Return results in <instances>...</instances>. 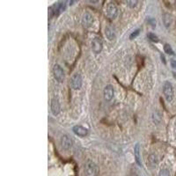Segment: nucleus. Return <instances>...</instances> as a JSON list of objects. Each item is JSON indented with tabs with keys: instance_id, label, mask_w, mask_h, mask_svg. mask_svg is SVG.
Masks as SVG:
<instances>
[{
	"instance_id": "1",
	"label": "nucleus",
	"mask_w": 176,
	"mask_h": 176,
	"mask_svg": "<svg viewBox=\"0 0 176 176\" xmlns=\"http://www.w3.org/2000/svg\"><path fill=\"white\" fill-rule=\"evenodd\" d=\"M99 173L98 165L92 160H87L84 165V174L85 176H97Z\"/></svg>"
},
{
	"instance_id": "2",
	"label": "nucleus",
	"mask_w": 176,
	"mask_h": 176,
	"mask_svg": "<svg viewBox=\"0 0 176 176\" xmlns=\"http://www.w3.org/2000/svg\"><path fill=\"white\" fill-rule=\"evenodd\" d=\"M162 90H163V94L165 96L166 101L167 102H171L173 100V99H174V87H173L172 84L169 81H165L164 84H163Z\"/></svg>"
},
{
	"instance_id": "3",
	"label": "nucleus",
	"mask_w": 176,
	"mask_h": 176,
	"mask_svg": "<svg viewBox=\"0 0 176 176\" xmlns=\"http://www.w3.org/2000/svg\"><path fill=\"white\" fill-rule=\"evenodd\" d=\"M117 13H118V9L116 7V4L113 3V2L108 3V6H107V8H106V15H107V17L109 20H113L116 18Z\"/></svg>"
},
{
	"instance_id": "4",
	"label": "nucleus",
	"mask_w": 176,
	"mask_h": 176,
	"mask_svg": "<svg viewBox=\"0 0 176 176\" xmlns=\"http://www.w3.org/2000/svg\"><path fill=\"white\" fill-rule=\"evenodd\" d=\"M82 77L80 74L75 73L71 77V86L73 90H79L82 86Z\"/></svg>"
},
{
	"instance_id": "5",
	"label": "nucleus",
	"mask_w": 176,
	"mask_h": 176,
	"mask_svg": "<svg viewBox=\"0 0 176 176\" xmlns=\"http://www.w3.org/2000/svg\"><path fill=\"white\" fill-rule=\"evenodd\" d=\"M53 74L54 77L57 82L62 83L64 80V72L59 64H55L53 67Z\"/></svg>"
},
{
	"instance_id": "6",
	"label": "nucleus",
	"mask_w": 176,
	"mask_h": 176,
	"mask_svg": "<svg viewBox=\"0 0 176 176\" xmlns=\"http://www.w3.org/2000/svg\"><path fill=\"white\" fill-rule=\"evenodd\" d=\"M81 22H82V25L84 28H90V27L93 25V23H94V16H93L90 12L86 11V12L83 14Z\"/></svg>"
},
{
	"instance_id": "7",
	"label": "nucleus",
	"mask_w": 176,
	"mask_h": 176,
	"mask_svg": "<svg viewBox=\"0 0 176 176\" xmlns=\"http://www.w3.org/2000/svg\"><path fill=\"white\" fill-rule=\"evenodd\" d=\"M102 42H101V39L99 37H95L93 39L92 41V50L94 51V53L95 54H99L101 52L102 50Z\"/></svg>"
},
{
	"instance_id": "8",
	"label": "nucleus",
	"mask_w": 176,
	"mask_h": 176,
	"mask_svg": "<svg viewBox=\"0 0 176 176\" xmlns=\"http://www.w3.org/2000/svg\"><path fill=\"white\" fill-rule=\"evenodd\" d=\"M103 95H104V99L106 101H110L113 99V97L115 95V90H114L113 86H111V85L106 86L104 91H103Z\"/></svg>"
},
{
	"instance_id": "9",
	"label": "nucleus",
	"mask_w": 176,
	"mask_h": 176,
	"mask_svg": "<svg viewBox=\"0 0 176 176\" xmlns=\"http://www.w3.org/2000/svg\"><path fill=\"white\" fill-rule=\"evenodd\" d=\"M61 145H62V147L64 149V150L68 151V150L72 149V140L69 136L64 135V136H62V138H61Z\"/></svg>"
},
{
	"instance_id": "10",
	"label": "nucleus",
	"mask_w": 176,
	"mask_h": 176,
	"mask_svg": "<svg viewBox=\"0 0 176 176\" xmlns=\"http://www.w3.org/2000/svg\"><path fill=\"white\" fill-rule=\"evenodd\" d=\"M72 131L74 132L75 135H77L78 137L84 138L88 134V130L85 127L81 126V125H76L72 128Z\"/></svg>"
},
{
	"instance_id": "11",
	"label": "nucleus",
	"mask_w": 176,
	"mask_h": 176,
	"mask_svg": "<svg viewBox=\"0 0 176 176\" xmlns=\"http://www.w3.org/2000/svg\"><path fill=\"white\" fill-rule=\"evenodd\" d=\"M50 108H51V112L54 116H57L60 113L61 107L59 100L56 98H53L51 99V103H50Z\"/></svg>"
},
{
	"instance_id": "12",
	"label": "nucleus",
	"mask_w": 176,
	"mask_h": 176,
	"mask_svg": "<svg viewBox=\"0 0 176 176\" xmlns=\"http://www.w3.org/2000/svg\"><path fill=\"white\" fill-rule=\"evenodd\" d=\"M134 156H135V160L137 162L139 166H142L143 163H142V159H141V154H140V145L139 143H136L135 147H134Z\"/></svg>"
},
{
	"instance_id": "13",
	"label": "nucleus",
	"mask_w": 176,
	"mask_h": 176,
	"mask_svg": "<svg viewBox=\"0 0 176 176\" xmlns=\"http://www.w3.org/2000/svg\"><path fill=\"white\" fill-rule=\"evenodd\" d=\"M158 159H157V156L155 154H151L148 156V160H147V165H148L150 168L153 169L156 168L157 165H158Z\"/></svg>"
},
{
	"instance_id": "14",
	"label": "nucleus",
	"mask_w": 176,
	"mask_h": 176,
	"mask_svg": "<svg viewBox=\"0 0 176 176\" xmlns=\"http://www.w3.org/2000/svg\"><path fill=\"white\" fill-rule=\"evenodd\" d=\"M105 35H106V37L108 39L109 41H113L114 39L116 38L115 30L113 29V28H111L110 26H107L105 28Z\"/></svg>"
},
{
	"instance_id": "15",
	"label": "nucleus",
	"mask_w": 176,
	"mask_h": 176,
	"mask_svg": "<svg viewBox=\"0 0 176 176\" xmlns=\"http://www.w3.org/2000/svg\"><path fill=\"white\" fill-rule=\"evenodd\" d=\"M54 12L55 14H59L65 9V2H58L54 6Z\"/></svg>"
},
{
	"instance_id": "16",
	"label": "nucleus",
	"mask_w": 176,
	"mask_h": 176,
	"mask_svg": "<svg viewBox=\"0 0 176 176\" xmlns=\"http://www.w3.org/2000/svg\"><path fill=\"white\" fill-rule=\"evenodd\" d=\"M163 23L165 28H169L172 24V16L168 13H165L163 15Z\"/></svg>"
},
{
	"instance_id": "17",
	"label": "nucleus",
	"mask_w": 176,
	"mask_h": 176,
	"mask_svg": "<svg viewBox=\"0 0 176 176\" xmlns=\"http://www.w3.org/2000/svg\"><path fill=\"white\" fill-rule=\"evenodd\" d=\"M164 51L168 55H174V50L172 49L169 44H165L164 45Z\"/></svg>"
},
{
	"instance_id": "18",
	"label": "nucleus",
	"mask_w": 176,
	"mask_h": 176,
	"mask_svg": "<svg viewBox=\"0 0 176 176\" xmlns=\"http://www.w3.org/2000/svg\"><path fill=\"white\" fill-rule=\"evenodd\" d=\"M148 38L150 39L152 42H159V38H158V36L152 33H148Z\"/></svg>"
},
{
	"instance_id": "19",
	"label": "nucleus",
	"mask_w": 176,
	"mask_h": 176,
	"mask_svg": "<svg viewBox=\"0 0 176 176\" xmlns=\"http://www.w3.org/2000/svg\"><path fill=\"white\" fill-rule=\"evenodd\" d=\"M159 176H171L170 172L167 170V169H161L160 171Z\"/></svg>"
},
{
	"instance_id": "20",
	"label": "nucleus",
	"mask_w": 176,
	"mask_h": 176,
	"mask_svg": "<svg viewBox=\"0 0 176 176\" xmlns=\"http://www.w3.org/2000/svg\"><path fill=\"white\" fill-rule=\"evenodd\" d=\"M127 3H128V6H130V7L134 8L135 6H137L138 1H137V0H129V1H127Z\"/></svg>"
},
{
	"instance_id": "21",
	"label": "nucleus",
	"mask_w": 176,
	"mask_h": 176,
	"mask_svg": "<svg viewBox=\"0 0 176 176\" xmlns=\"http://www.w3.org/2000/svg\"><path fill=\"white\" fill-rule=\"evenodd\" d=\"M140 33V29H137V30H135L133 33L130 35V40H133V39H135L137 36H138V34Z\"/></svg>"
},
{
	"instance_id": "22",
	"label": "nucleus",
	"mask_w": 176,
	"mask_h": 176,
	"mask_svg": "<svg viewBox=\"0 0 176 176\" xmlns=\"http://www.w3.org/2000/svg\"><path fill=\"white\" fill-rule=\"evenodd\" d=\"M147 22H148L149 24L154 28L155 26H156V20H155V19L153 18H152V17H148V19H147Z\"/></svg>"
},
{
	"instance_id": "23",
	"label": "nucleus",
	"mask_w": 176,
	"mask_h": 176,
	"mask_svg": "<svg viewBox=\"0 0 176 176\" xmlns=\"http://www.w3.org/2000/svg\"><path fill=\"white\" fill-rule=\"evenodd\" d=\"M170 64L171 67H172L174 71H176V60H174V59H171Z\"/></svg>"
},
{
	"instance_id": "24",
	"label": "nucleus",
	"mask_w": 176,
	"mask_h": 176,
	"mask_svg": "<svg viewBox=\"0 0 176 176\" xmlns=\"http://www.w3.org/2000/svg\"><path fill=\"white\" fill-rule=\"evenodd\" d=\"M161 59H162V61H163V63H164V64H165V57H164V55H161Z\"/></svg>"
},
{
	"instance_id": "25",
	"label": "nucleus",
	"mask_w": 176,
	"mask_h": 176,
	"mask_svg": "<svg viewBox=\"0 0 176 176\" xmlns=\"http://www.w3.org/2000/svg\"><path fill=\"white\" fill-rule=\"evenodd\" d=\"M175 127H176V121H175Z\"/></svg>"
}]
</instances>
